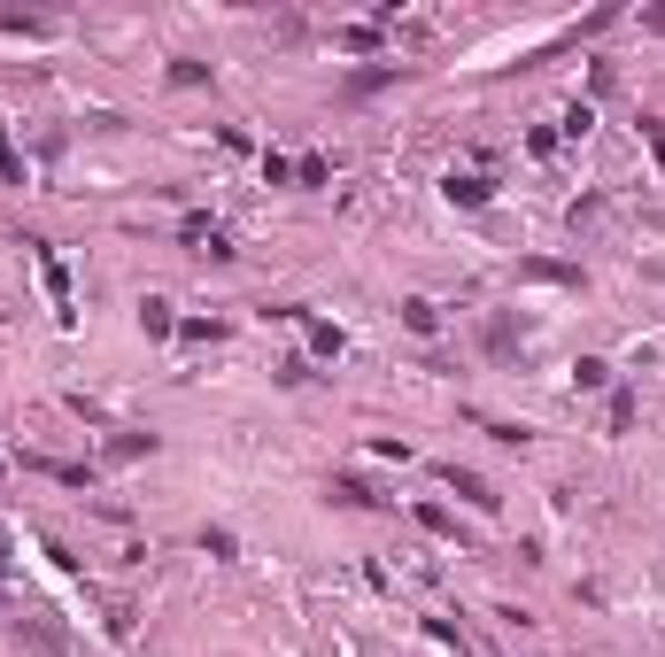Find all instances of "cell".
I'll list each match as a JSON object with an SVG mask.
<instances>
[{
  "instance_id": "6da1fadb",
  "label": "cell",
  "mask_w": 665,
  "mask_h": 657,
  "mask_svg": "<svg viewBox=\"0 0 665 657\" xmlns=\"http://www.w3.org/2000/svg\"><path fill=\"white\" fill-rule=\"evenodd\" d=\"M279 318H295V326H302V340H310V356H318V364H340V356H348V332L326 326V318H310L302 302H287Z\"/></svg>"
},
{
  "instance_id": "7a4b0ae2",
  "label": "cell",
  "mask_w": 665,
  "mask_h": 657,
  "mask_svg": "<svg viewBox=\"0 0 665 657\" xmlns=\"http://www.w3.org/2000/svg\"><path fill=\"white\" fill-rule=\"evenodd\" d=\"M178 240H186L193 256H209V263H232V256H240V248H232V232H225L217 217H186V225H178Z\"/></svg>"
},
{
  "instance_id": "3957f363",
  "label": "cell",
  "mask_w": 665,
  "mask_h": 657,
  "mask_svg": "<svg viewBox=\"0 0 665 657\" xmlns=\"http://www.w3.org/2000/svg\"><path fill=\"white\" fill-rule=\"evenodd\" d=\"M441 488L457 495V502H473V510H480V518H496V510H503V495L488 488V480H480V472H473V465H441Z\"/></svg>"
},
{
  "instance_id": "277c9868",
  "label": "cell",
  "mask_w": 665,
  "mask_h": 657,
  "mask_svg": "<svg viewBox=\"0 0 665 657\" xmlns=\"http://www.w3.org/2000/svg\"><path fill=\"white\" fill-rule=\"evenodd\" d=\"M441 201H449V209H488V201H496V178H488V170H449V178H441Z\"/></svg>"
},
{
  "instance_id": "5b68a950",
  "label": "cell",
  "mask_w": 665,
  "mask_h": 657,
  "mask_svg": "<svg viewBox=\"0 0 665 657\" xmlns=\"http://www.w3.org/2000/svg\"><path fill=\"white\" fill-rule=\"evenodd\" d=\"M480 348H488V356H496V364H510V356H518V348H526V326H518V318H510V310H496V318H488V326H480Z\"/></svg>"
},
{
  "instance_id": "8992f818",
  "label": "cell",
  "mask_w": 665,
  "mask_h": 657,
  "mask_svg": "<svg viewBox=\"0 0 665 657\" xmlns=\"http://www.w3.org/2000/svg\"><path fill=\"white\" fill-rule=\"evenodd\" d=\"M31 248H39V279H47V295H54V318L70 326V318H78V310H70V271H62V256H54L47 240H31Z\"/></svg>"
},
{
  "instance_id": "52a82bcc",
  "label": "cell",
  "mask_w": 665,
  "mask_h": 657,
  "mask_svg": "<svg viewBox=\"0 0 665 657\" xmlns=\"http://www.w3.org/2000/svg\"><path fill=\"white\" fill-rule=\"evenodd\" d=\"M395 78H410V70H403V62H371V70H348V78H340V93H348V101H364V93H379V86H395Z\"/></svg>"
},
{
  "instance_id": "ba28073f",
  "label": "cell",
  "mask_w": 665,
  "mask_h": 657,
  "mask_svg": "<svg viewBox=\"0 0 665 657\" xmlns=\"http://www.w3.org/2000/svg\"><path fill=\"white\" fill-rule=\"evenodd\" d=\"M31 472H47V480H62V488H93L101 480V465H54V457H23Z\"/></svg>"
},
{
  "instance_id": "9c48e42d",
  "label": "cell",
  "mask_w": 665,
  "mask_h": 657,
  "mask_svg": "<svg viewBox=\"0 0 665 657\" xmlns=\"http://www.w3.org/2000/svg\"><path fill=\"white\" fill-rule=\"evenodd\" d=\"M332 502H340V510H379V502H387V495H371V488H364V480H356V472H340V480H332Z\"/></svg>"
},
{
  "instance_id": "30bf717a",
  "label": "cell",
  "mask_w": 665,
  "mask_h": 657,
  "mask_svg": "<svg viewBox=\"0 0 665 657\" xmlns=\"http://www.w3.org/2000/svg\"><path fill=\"white\" fill-rule=\"evenodd\" d=\"M140 332H148V340H170V332H178V310H170L163 295H148V302H140Z\"/></svg>"
},
{
  "instance_id": "8fae6325",
  "label": "cell",
  "mask_w": 665,
  "mask_h": 657,
  "mask_svg": "<svg viewBox=\"0 0 665 657\" xmlns=\"http://www.w3.org/2000/svg\"><path fill=\"white\" fill-rule=\"evenodd\" d=\"M109 465H132V457H156V434H117L109 449H101Z\"/></svg>"
},
{
  "instance_id": "7c38bea8",
  "label": "cell",
  "mask_w": 665,
  "mask_h": 657,
  "mask_svg": "<svg viewBox=\"0 0 665 657\" xmlns=\"http://www.w3.org/2000/svg\"><path fill=\"white\" fill-rule=\"evenodd\" d=\"M403 326H410V332H441V302L410 295V302H403Z\"/></svg>"
},
{
  "instance_id": "4fadbf2b",
  "label": "cell",
  "mask_w": 665,
  "mask_h": 657,
  "mask_svg": "<svg viewBox=\"0 0 665 657\" xmlns=\"http://www.w3.org/2000/svg\"><path fill=\"white\" fill-rule=\"evenodd\" d=\"M332 47H348V54H371V47H379V23H340V31H332Z\"/></svg>"
},
{
  "instance_id": "5bb4252c",
  "label": "cell",
  "mask_w": 665,
  "mask_h": 657,
  "mask_svg": "<svg viewBox=\"0 0 665 657\" xmlns=\"http://www.w3.org/2000/svg\"><path fill=\"white\" fill-rule=\"evenodd\" d=\"M573 387H580V395L612 387V364H604V356H580V364H573Z\"/></svg>"
},
{
  "instance_id": "9a60e30c",
  "label": "cell",
  "mask_w": 665,
  "mask_h": 657,
  "mask_svg": "<svg viewBox=\"0 0 665 657\" xmlns=\"http://www.w3.org/2000/svg\"><path fill=\"white\" fill-rule=\"evenodd\" d=\"M410 518H418L426 534H441V541H457V518H449L441 502H410Z\"/></svg>"
},
{
  "instance_id": "2e32d148",
  "label": "cell",
  "mask_w": 665,
  "mask_h": 657,
  "mask_svg": "<svg viewBox=\"0 0 665 657\" xmlns=\"http://www.w3.org/2000/svg\"><path fill=\"white\" fill-rule=\"evenodd\" d=\"M295 186H302V193L332 186V163H326V156H302V163H295Z\"/></svg>"
},
{
  "instance_id": "e0dca14e",
  "label": "cell",
  "mask_w": 665,
  "mask_h": 657,
  "mask_svg": "<svg viewBox=\"0 0 665 657\" xmlns=\"http://www.w3.org/2000/svg\"><path fill=\"white\" fill-rule=\"evenodd\" d=\"M0 186H23V148L8 140V125H0Z\"/></svg>"
},
{
  "instance_id": "ac0fdd59",
  "label": "cell",
  "mask_w": 665,
  "mask_h": 657,
  "mask_svg": "<svg viewBox=\"0 0 665 657\" xmlns=\"http://www.w3.org/2000/svg\"><path fill=\"white\" fill-rule=\"evenodd\" d=\"M170 86H209V62H193V54H170Z\"/></svg>"
},
{
  "instance_id": "d6986e66",
  "label": "cell",
  "mask_w": 665,
  "mask_h": 657,
  "mask_svg": "<svg viewBox=\"0 0 665 657\" xmlns=\"http://www.w3.org/2000/svg\"><path fill=\"white\" fill-rule=\"evenodd\" d=\"M526 279H549V287H580V271L573 263H518Z\"/></svg>"
},
{
  "instance_id": "ffe728a7",
  "label": "cell",
  "mask_w": 665,
  "mask_h": 657,
  "mask_svg": "<svg viewBox=\"0 0 665 657\" xmlns=\"http://www.w3.org/2000/svg\"><path fill=\"white\" fill-rule=\"evenodd\" d=\"M612 434H635V387H612Z\"/></svg>"
},
{
  "instance_id": "44dd1931",
  "label": "cell",
  "mask_w": 665,
  "mask_h": 657,
  "mask_svg": "<svg viewBox=\"0 0 665 657\" xmlns=\"http://www.w3.org/2000/svg\"><path fill=\"white\" fill-rule=\"evenodd\" d=\"M201 549H209V557H225V565L240 557V541H232V526H201Z\"/></svg>"
},
{
  "instance_id": "7402d4cb",
  "label": "cell",
  "mask_w": 665,
  "mask_h": 657,
  "mask_svg": "<svg viewBox=\"0 0 665 657\" xmlns=\"http://www.w3.org/2000/svg\"><path fill=\"white\" fill-rule=\"evenodd\" d=\"M264 186H295V163H287V156H271V148H264Z\"/></svg>"
},
{
  "instance_id": "603a6c76",
  "label": "cell",
  "mask_w": 665,
  "mask_h": 657,
  "mask_svg": "<svg viewBox=\"0 0 665 657\" xmlns=\"http://www.w3.org/2000/svg\"><path fill=\"white\" fill-rule=\"evenodd\" d=\"M596 217H604V201H596V193H588V201H573V217H565V225H573V232H588V225H596Z\"/></svg>"
},
{
  "instance_id": "cb8c5ba5",
  "label": "cell",
  "mask_w": 665,
  "mask_h": 657,
  "mask_svg": "<svg viewBox=\"0 0 665 657\" xmlns=\"http://www.w3.org/2000/svg\"><path fill=\"white\" fill-rule=\"evenodd\" d=\"M310 379V356H279V387H302Z\"/></svg>"
},
{
  "instance_id": "d4e9b609",
  "label": "cell",
  "mask_w": 665,
  "mask_h": 657,
  "mask_svg": "<svg viewBox=\"0 0 665 657\" xmlns=\"http://www.w3.org/2000/svg\"><path fill=\"white\" fill-rule=\"evenodd\" d=\"M643 140H651V156H658V170H665V117H643Z\"/></svg>"
},
{
  "instance_id": "484cf974",
  "label": "cell",
  "mask_w": 665,
  "mask_h": 657,
  "mask_svg": "<svg viewBox=\"0 0 665 657\" xmlns=\"http://www.w3.org/2000/svg\"><path fill=\"white\" fill-rule=\"evenodd\" d=\"M8 565H16V534L0 526V580H8Z\"/></svg>"
},
{
  "instance_id": "4316f807",
  "label": "cell",
  "mask_w": 665,
  "mask_h": 657,
  "mask_svg": "<svg viewBox=\"0 0 665 657\" xmlns=\"http://www.w3.org/2000/svg\"><path fill=\"white\" fill-rule=\"evenodd\" d=\"M0 472H8V457H0Z\"/></svg>"
}]
</instances>
